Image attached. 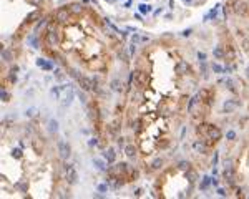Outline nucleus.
I'll list each match as a JSON object with an SVG mask.
<instances>
[{"instance_id": "a211bd4d", "label": "nucleus", "mask_w": 249, "mask_h": 199, "mask_svg": "<svg viewBox=\"0 0 249 199\" xmlns=\"http://www.w3.org/2000/svg\"><path fill=\"white\" fill-rule=\"evenodd\" d=\"M28 3H32V5H35V7H38L40 3H42V0H27Z\"/></svg>"}, {"instance_id": "9b49d317", "label": "nucleus", "mask_w": 249, "mask_h": 199, "mask_svg": "<svg viewBox=\"0 0 249 199\" xmlns=\"http://www.w3.org/2000/svg\"><path fill=\"white\" fill-rule=\"evenodd\" d=\"M105 158L110 163H113V161H115V151H113V149H108V151L105 153Z\"/></svg>"}, {"instance_id": "0eeeda50", "label": "nucleus", "mask_w": 249, "mask_h": 199, "mask_svg": "<svg viewBox=\"0 0 249 199\" xmlns=\"http://www.w3.org/2000/svg\"><path fill=\"white\" fill-rule=\"evenodd\" d=\"M68 10H70V12H73V13H80V12L83 10V7H81L80 3H72V5H70V9H68Z\"/></svg>"}, {"instance_id": "ddd939ff", "label": "nucleus", "mask_w": 249, "mask_h": 199, "mask_svg": "<svg viewBox=\"0 0 249 199\" xmlns=\"http://www.w3.org/2000/svg\"><path fill=\"white\" fill-rule=\"evenodd\" d=\"M140 12L141 13H146V12H151V5H140Z\"/></svg>"}, {"instance_id": "dca6fc26", "label": "nucleus", "mask_w": 249, "mask_h": 199, "mask_svg": "<svg viewBox=\"0 0 249 199\" xmlns=\"http://www.w3.org/2000/svg\"><path fill=\"white\" fill-rule=\"evenodd\" d=\"M95 166L98 168V169H105V164H103V161H100V159H95Z\"/></svg>"}, {"instance_id": "4be33fe9", "label": "nucleus", "mask_w": 249, "mask_h": 199, "mask_svg": "<svg viewBox=\"0 0 249 199\" xmlns=\"http://www.w3.org/2000/svg\"><path fill=\"white\" fill-rule=\"evenodd\" d=\"M2 55H3V58H7V60H10V57H12V53H10V52H3Z\"/></svg>"}, {"instance_id": "f257e3e1", "label": "nucleus", "mask_w": 249, "mask_h": 199, "mask_svg": "<svg viewBox=\"0 0 249 199\" xmlns=\"http://www.w3.org/2000/svg\"><path fill=\"white\" fill-rule=\"evenodd\" d=\"M148 85V75L143 71H134V86L136 88H144Z\"/></svg>"}, {"instance_id": "4468645a", "label": "nucleus", "mask_w": 249, "mask_h": 199, "mask_svg": "<svg viewBox=\"0 0 249 199\" xmlns=\"http://www.w3.org/2000/svg\"><path fill=\"white\" fill-rule=\"evenodd\" d=\"M186 68H188V65H186V63H184V61H181V63H179V65L176 66V70H178V71H179V73H183V71H184V70H186Z\"/></svg>"}, {"instance_id": "f3484780", "label": "nucleus", "mask_w": 249, "mask_h": 199, "mask_svg": "<svg viewBox=\"0 0 249 199\" xmlns=\"http://www.w3.org/2000/svg\"><path fill=\"white\" fill-rule=\"evenodd\" d=\"M12 156H13V158H20V156H22V151H20V149H13V151H12Z\"/></svg>"}, {"instance_id": "f03ea898", "label": "nucleus", "mask_w": 249, "mask_h": 199, "mask_svg": "<svg viewBox=\"0 0 249 199\" xmlns=\"http://www.w3.org/2000/svg\"><path fill=\"white\" fill-rule=\"evenodd\" d=\"M65 176H67L68 184H75V182H77V179H78L77 169H75L72 164H67V166H65Z\"/></svg>"}, {"instance_id": "20e7f679", "label": "nucleus", "mask_w": 249, "mask_h": 199, "mask_svg": "<svg viewBox=\"0 0 249 199\" xmlns=\"http://www.w3.org/2000/svg\"><path fill=\"white\" fill-rule=\"evenodd\" d=\"M70 17V10L68 9H60L57 10V13H55V20H58L60 23H65Z\"/></svg>"}, {"instance_id": "6e6552de", "label": "nucleus", "mask_w": 249, "mask_h": 199, "mask_svg": "<svg viewBox=\"0 0 249 199\" xmlns=\"http://www.w3.org/2000/svg\"><path fill=\"white\" fill-rule=\"evenodd\" d=\"M48 130H50V133H57L58 131V123L55 121V120H50V123H48Z\"/></svg>"}, {"instance_id": "7ed1b4c3", "label": "nucleus", "mask_w": 249, "mask_h": 199, "mask_svg": "<svg viewBox=\"0 0 249 199\" xmlns=\"http://www.w3.org/2000/svg\"><path fill=\"white\" fill-rule=\"evenodd\" d=\"M58 153H60V158H62V159H68L70 154H72L70 146H68L63 139H58Z\"/></svg>"}, {"instance_id": "aec40b11", "label": "nucleus", "mask_w": 249, "mask_h": 199, "mask_svg": "<svg viewBox=\"0 0 249 199\" xmlns=\"http://www.w3.org/2000/svg\"><path fill=\"white\" fill-rule=\"evenodd\" d=\"M160 164H161V159H156V161L153 163V168H154V169H158V168H160Z\"/></svg>"}, {"instance_id": "f8f14e48", "label": "nucleus", "mask_w": 249, "mask_h": 199, "mask_svg": "<svg viewBox=\"0 0 249 199\" xmlns=\"http://www.w3.org/2000/svg\"><path fill=\"white\" fill-rule=\"evenodd\" d=\"M111 90L113 91H121V86H120V81L118 80H113L111 81Z\"/></svg>"}, {"instance_id": "6ab92c4d", "label": "nucleus", "mask_w": 249, "mask_h": 199, "mask_svg": "<svg viewBox=\"0 0 249 199\" xmlns=\"http://www.w3.org/2000/svg\"><path fill=\"white\" fill-rule=\"evenodd\" d=\"M179 168H181V169H188V168H189V164H188V163H184V161H181V163H179Z\"/></svg>"}, {"instance_id": "9d476101", "label": "nucleus", "mask_w": 249, "mask_h": 199, "mask_svg": "<svg viewBox=\"0 0 249 199\" xmlns=\"http://www.w3.org/2000/svg\"><path fill=\"white\" fill-rule=\"evenodd\" d=\"M125 153H126V156H128V158H134V154H136V149H134V146H126Z\"/></svg>"}, {"instance_id": "5701e85b", "label": "nucleus", "mask_w": 249, "mask_h": 199, "mask_svg": "<svg viewBox=\"0 0 249 199\" xmlns=\"http://www.w3.org/2000/svg\"><path fill=\"white\" fill-rule=\"evenodd\" d=\"M83 2H88V0H83Z\"/></svg>"}, {"instance_id": "b1692460", "label": "nucleus", "mask_w": 249, "mask_h": 199, "mask_svg": "<svg viewBox=\"0 0 249 199\" xmlns=\"http://www.w3.org/2000/svg\"><path fill=\"white\" fill-rule=\"evenodd\" d=\"M110 2H113V0H110Z\"/></svg>"}, {"instance_id": "423d86ee", "label": "nucleus", "mask_w": 249, "mask_h": 199, "mask_svg": "<svg viewBox=\"0 0 249 199\" xmlns=\"http://www.w3.org/2000/svg\"><path fill=\"white\" fill-rule=\"evenodd\" d=\"M236 12L241 13V15L249 13V3H246V2H238V3H236Z\"/></svg>"}, {"instance_id": "2eb2a0df", "label": "nucleus", "mask_w": 249, "mask_h": 199, "mask_svg": "<svg viewBox=\"0 0 249 199\" xmlns=\"http://www.w3.org/2000/svg\"><path fill=\"white\" fill-rule=\"evenodd\" d=\"M226 57H228V58H229V60H232V58H234V50H232V48H228V50H226Z\"/></svg>"}, {"instance_id": "1a4fd4ad", "label": "nucleus", "mask_w": 249, "mask_h": 199, "mask_svg": "<svg viewBox=\"0 0 249 199\" xmlns=\"http://www.w3.org/2000/svg\"><path fill=\"white\" fill-rule=\"evenodd\" d=\"M37 65H38L40 68H45V70H52V65H50V63H47L45 60H42V58H38V60H37Z\"/></svg>"}, {"instance_id": "412c9836", "label": "nucleus", "mask_w": 249, "mask_h": 199, "mask_svg": "<svg viewBox=\"0 0 249 199\" xmlns=\"http://www.w3.org/2000/svg\"><path fill=\"white\" fill-rule=\"evenodd\" d=\"M2 98H3V101H7V100H9V95H7V91H5V90H2Z\"/></svg>"}, {"instance_id": "39448f33", "label": "nucleus", "mask_w": 249, "mask_h": 199, "mask_svg": "<svg viewBox=\"0 0 249 199\" xmlns=\"http://www.w3.org/2000/svg\"><path fill=\"white\" fill-rule=\"evenodd\" d=\"M78 83H80V86H81L83 90H86V91H90V90L93 88V81H91L90 78H86V76H80V78H78Z\"/></svg>"}]
</instances>
